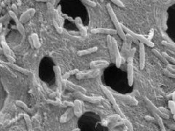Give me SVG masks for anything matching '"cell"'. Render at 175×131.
Returning <instances> with one entry per match:
<instances>
[{
	"label": "cell",
	"instance_id": "d6a6232c",
	"mask_svg": "<svg viewBox=\"0 0 175 131\" xmlns=\"http://www.w3.org/2000/svg\"><path fill=\"white\" fill-rule=\"evenodd\" d=\"M70 76H71V75L69 74V71H68V72H66V73H65L64 74L62 75V80L67 81V79H69V77H70Z\"/></svg>",
	"mask_w": 175,
	"mask_h": 131
},
{
	"label": "cell",
	"instance_id": "ffe728a7",
	"mask_svg": "<svg viewBox=\"0 0 175 131\" xmlns=\"http://www.w3.org/2000/svg\"><path fill=\"white\" fill-rule=\"evenodd\" d=\"M31 41H32L33 45L36 49H39L41 47V43L39 41V36H38L37 33H33L31 34Z\"/></svg>",
	"mask_w": 175,
	"mask_h": 131
},
{
	"label": "cell",
	"instance_id": "7c38bea8",
	"mask_svg": "<svg viewBox=\"0 0 175 131\" xmlns=\"http://www.w3.org/2000/svg\"><path fill=\"white\" fill-rule=\"evenodd\" d=\"M35 12H36V11L33 8L27 9L26 12H24L21 15H20L19 20H20V21L23 24V23H26L31 18V17L34 16Z\"/></svg>",
	"mask_w": 175,
	"mask_h": 131
},
{
	"label": "cell",
	"instance_id": "d4e9b609",
	"mask_svg": "<svg viewBox=\"0 0 175 131\" xmlns=\"http://www.w3.org/2000/svg\"><path fill=\"white\" fill-rule=\"evenodd\" d=\"M163 74L166 75V76H168V77L174 78V79H175V72L169 71L168 68H163Z\"/></svg>",
	"mask_w": 175,
	"mask_h": 131
},
{
	"label": "cell",
	"instance_id": "cb8c5ba5",
	"mask_svg": "<svg viewBox=\"0 0 175 131\" xmlns=\"http://www.w3.org/2000/svg\"><path fill=\"white\" fill-rule=\"evenodd\" d=\"M161 44H163V46H165V47H168V48L171 49V50L175 51V44H171V43L168 42V41H166L165 40L162 41Z\"/></svg>",
	"mask_w": 175,
	"mask_h": 131
},
{
	"label": "cell",
	"instance_id": "8d00e7d4",
	"mask_svg": "<svg viewBox=\"0 0 175 131\" xmlns=\"http://www.w3.org/2000/svg\"><path fill=\"white\" fill-rule=\"evenodd\" d=\"M12 11H13V12H15V13L17 14V6H16V4H12Z\"/></svg>",
	"mask_w": 175,
	"mask_h": 131
},
{
	"label": "cell",
	"instance_id": "e0dca14e",
	"mask_svg": "<svg viewBox=\"0 0 175 131\" xmlns=\"http://www.w3.org/2000/svg\"><path fill=\"white\" fill-rule=\"evenodd\" d=\"M75 95L77 98L82 99V100H86V101H89L90 102V103H96V102L99 101V99L98 98H93V97H88L87 96V95H84L82 92H77V93L75 94Z\"/></svg>",
	"mask_w": 175,
	"mask_h": 131
},
{
	"label": "cell",
	"instance_id": "5b68a950",
	"mask_svg": "<svg viewBox=\"0 0 175 131\" xmlns=\"http://www.w3.org/2000/svg\"><path fill=\"white\" fill-rule=\"evenodd\" d=\"M127 79L128 85L131 87L133 83V57L131 56H128L127 59Z\"/></svg>",
	"mask_w": 175,
	"mask_h": 131
},
{
	"label": "cell",
	"instance_id": "5bb4252c",
	"mask_svg": "<svg viewBox=\"0 0 175 131\" xmlns=\"http://www.w3.org/2000/svg\"><path fill=\"white\" fill-rule=\"evenodd\" d=\"M117 97L122 100V101L125 102L128 104H131V105H137V100H136L133 97L130 96V95H120V94H118L117 95Z\"/></svg>",
	"mask_w": 175,
	"mask_h": 131
},
{
	"label": "cell",
	"instance_id": "83f0119b",
	"mask_svg": "<svg viewBox=\"0 0 175 131\" xmlns=\"http://www.w3.org/2000/svg\"><path fill=\"white\" fill-rule=\"evenodd\" d=\"M83 3L88 4V6H90V7H96V4L94 1H92L91 0H81Z\"/></svg>",
	"mask_w": 175,
	"mask_h": 131
},
{
	"label": "cell",
	"instance_id": "52a82bcc",
	"mask_svg": "<svg viewBox=\"0 0 175 131\" xmlns=\"http://www.w3.org/2000/svg\"><path fill=\"white\" fill-rule=\"evenodd\" d=\"M144 100H145V103L146 104H147V108H148L149 109L152 111V114L159 115V116H161V117L163 118V119H168V117H169L168 114H164V113L161 112L160 110L158 108H157V107L153 104V103L149 100V99H148L147 98H144Z\"/></svg>",
	"mask_w": 175,
	"mask_h": 131
},
{
	"label": "cell",
	"instance_id": "4dcf8cb0",
	"mask_svg": "<svg viewBox=\"0 0 175 131\" xmlns=\"http://www.w3.org/2000/svg\"><path fill=\"white\" fill-rule=\"evenodd\" d=\"M162 37H163V39H164V40H165V41H168V42H169V43H171V44H175V43L174 42V41H173L172 40H171V39H170L169 37H168V36H167V35L166 34V33H162Z\"/></svg>",
	"mask_w": 175,
	"mask_h": 131
},
{
	"label": "cell",
	"instance_id": "e575fe53",
	"mask_svg": "<svg viewBox=\"0 0 175 131\" xmlns=\"http://www.w3.org/2000/svg\"><path fill=\"white\" fill-rule=\"evenodd\" d=\"M153 35H154V29H152H152H150V31H149V33L148 34V37H147V38L149 39V40H150V39L153 37Z\"/></svg>",
	"mask_w": 175,
	"mask_h": 131
},
{
	"label": "cell",
	"instance_id": "f35d334b",
	"mask_svg": "<svg viewBox=\"0 0 175 131\" xmlns=\"http://www.w3.org/2000/svg\"><path fill=\"white\" fill-rule=\"evenodd\" d=\"M36 1H42V2H46V1H51V0H36Z\"/></svg>",
	"mask_w": 175,
	"mask_h": 131
},
{
	"label": "cell",
	"instance_id": "44dd1931",
	"mask_svg": "<svg viewBox=\"0 0 175 131\" xmlns=\"http://www.w3.org/2000/svg\"><path fill=\"white\" fill-rule=\"evenodd\" d=\"M152 52H153V54H155V56H157L158 57V58L160 59V60H161V61L163 62V63H165V64H166V65L169 64V62H168V60H167L164 57H163V55H162L161 52H159V51L158 50V49L152 48Z\"/></svg>",
	"mask_w": 175,
	"mask_h": 131
},
{
	"label": "cell",
	"instance_id": "7402d4cb",
	"mask_svg": "<svg viewBox=\"0 0 175 131\" xmlns=\"http://www.w3.org/2000/svg\"><path fill=\"white\" fill-rule=\"evenodd\" d=\"M74 106L75 108L74 109V114H76V116H80L82 115V109H81V103L79 100H76L74 101Z\"/></svg>",
	"mask_w": 175,
	"mask_h": 131
},
{
	"label": "cell",
	"instance_id": "484cf974",
	"mask_svg": "<svg viewBox=\"0 0 175 131\" xmlns=\"http://www.w3.org/2000/svg\"><path fill=\"white\" fill-rule=\"evenodd\" d=\"M161 53H162V55H163V57H164L168 62H171V63H173V64L175 65V59L174 58V57L169 56V55H168V54L165 52H162Z\"/></svg>",
	"mask_w": 175,
	"mask_h": 131
},
{
	"label": "cell",
	"instance_id": "8992f818",
	"mask_svg": "<svg viewBox=\"0 0 175 131\" xmlns=\"http://www.w3.org/2000/svg\"><path fill=\"white\" fill-rule=\"evenodd\" d=\"M101 88H102V90L103 92H104L105 95H106V97H107L108 99H109V100H110L111 103L112 104V106L114 108V109H115V111H117V113H118L120 115V116H122V117H124V115L122 114V112L121 111V110L120 109V108H119L118 105H117V101H116L115 98H114L113 95H112V93H111V92L108 90L107 88H106V87H104V86H101Z\"/></svg>",
	"mask_w": 175,
	"mask_h": 131
},
{
	"label": "cell",
	"instance_id": "60d3db41",
	"mask_svg": "<svg viewBox=\"0 0 175 131\" xmlns=\"http://www.w3.org/2000/svg\"><path fill=\"white\" fill-rule=\"evenodd\" d=\"M1 53H3V49L2 48H0V54Z\"/></svg>",
	"mask_w": 175,
	"mask_h": 131
},
{
	"label": "cell",
	"instance_id": "7a4b0ae2",
	"mask_svg": "<svg viewBox=\"0 0 175 131\" xmlns=\"http://www.w3.org/2000/svg\"><path fill=\"white\" fill-rule=\"evenodd\" d=\"M121 26H122V30L124 31V32L128 33V34H129V35H131V36H133L135 39H136L137 41H139L140 42L143 43L144 44H146V45H147L149 47H152V48H153L154 47V46H155L154 43L152 42V41L151 40H149L147 37L142 36V35L137 34V33H134L133 31H132L131 30H130L129 28H128L127 27H125L124 25L121 24Z\"/></svg>",
	"mask_w": 175,
	"mask_h": 131
},
{
	"label": "cell",
	"instance_id": "836d02e7",
	"mask_svg": "<svg viewBox=\"0 0 175 131\" xmlns=\"http://www.w3.org/2000/svg\"><path fill=\"white\" fill-rule=\"evenodd\" d=\"M169 71L175 72V65L174 64H168L167 65V68Z\"/></svg>",
	"mask_w": 175,
	"mask_h": 131
},
{
	"label": "cell",
	"instance_id": "b9f144b4",
	"mask_svg": "<svg viewBox=\"0 0 175 131\" xmlns=\"http://www.w3.org/2000/svg\"><path fill=\"white\" fill-rule=\"evenodd\" d=\"M128 131H133V129H130V130H128Z\"/></svg>",
	"mask_w": 175,
	"mask_h": 131
},
{
	"label": "cell",
	"instance_id": "3957f363",
	"mask_svg": "<svg viewBox=\"0 0 175 131\" xmlns=\"http://www.w3.org/2000/svg\"><path fill=\"white\" fill-rule=\"evenodd\" d=\"M0 42H1V48L3 49V53L4 54V55H5L6 57L7 58L9 63H15V58L12 56V52H11L10 48H9L8 44L6 42L5 38H4V36L3 34H1V36H0Z\"/></svg>",
	"mask_w": 175,
	"mask_h": 131
},
{
	"label": "cell",
	"instance_id": "4316f807",
	"mask_svg": "<svg viewBox=\"0 0 175 131\" xmlns=\"http://www.w3.org/2000/svg\"><path fill=\"white\" fill-rule=\"evenodd\" d=\"M168 108H169L171 114H175V103L172 100L168 101Z\"/></svg>",
	"mask_w": 175,
	"mask_h": 131
},
{
	"label": "cell",
	"instance_id": "603a6c76",
	"mask_svg": "<svg viewBox=\"0 0 175 131\" xmlns=\"http://www.w3.org/2000/svg\"><path fill=\"white\" fill-rule=\"evenodd\" d=\"M154 116H155V119L156 120V122H158V125L160 126V130L166 131V128H165V126L164 124H163V118L158 114H154Z\"/></svg>",
	"mask_w": 175,
	"mask_h": 131
},
{
	"label": "cell",
	"instance_id": "ee69618b",
	"mask_svg": "<svg viewBox=\"0 0 175 131\" xmlns=\"http://www.w3.org/2000/svg\"><path fill=\"white\" fill-rule=\"evenodd\" d=\"M1 0H0V4H1Z\"/></svg>",
	"mask_w": 175,
	"mask_h": 131
},
{
	"label": "cell",
	"instance_id": "f1b7e54d",
	"mask_svg": "<svg viewBox=\"0 0 175 131\" xmlns=\"http://www.w3.org/2000/svg\"><path fill=\"white\" fill-rule=\"evenodd\" d=\"M53 24H54V27L56 28L57 31H58V32L59 33H62V28H61V25L58 24V23H57L55 20H53Z\"/></svg>",
	"mask_w": 175,
	"mask_h": 131
},
{
	"label": "cell",
	"instance_id": "6da1fadb",
	"mask_svg": "<svg viewBox=\"0 0 175 131\" xmlns=\"http://www.w3.org/2000/svg\"><path fill=\"white\" fill-rule=\"evenodd\" d=\"M106 9H107L108 12H109V16H110L111 20H112V23H113V24L114 25V26H115L116 30H117V33H118L120 37L121 38L122 40H123V41H125V40H126V34H125V32H124V31L122 30L121 24H120V22H119L118 19H117V16H116L115 13H114V10L112 9V7H111V4H109V3L106 4Z\"/></svg>",
	"mask_w": 175,
	"mask_h": 131
},
{
	"label": "cell",
	"instance_id": "d6986e66",
	"mask_svg": "<svg viewBox=\"0 0 175 131\" xmlns=\"http://www.w3.org/2000/svg\"><path fill=\"white\" fill-rule=\"evenodd\" d=\"M66 87H69V88L71 89L72 90L77 91V92H82V93H85V92H86V90H85L83 87L77 85V84H73V83L71 82H68V81L66 82Z\"/></svg>",
	"mask_w": 175,
	"mask_h": 131
},
{
	"label": "cell",
	"instance_id": "2e32d148",
	"mask_svg": "<svg viewBox=\"0 0 175 131\" xmlns=\"http://www.w3.org/2000/svg\"><path fill=\"white\" fill-rule=\"evenodd\" d=\"M7 65H8L10 67V68H12V69L16 70V71H18V72H20V73H22V74H23L25 75H27V76H28V75H30V74H31V73H30V71H28V70H27L24 68H22V67L19 66L15 64V63H7Z\"/></svg>",
	"mask_w": 175,
	"mask_h": 131
},
{
	"label": "cell",
	"instance_id": "277c9868",
	"mask_svg": "<svg viewBox=\"0 0 175 131\" xmlns=\"http://www.w3.org/2000/svg\"><path fill=\"white\" fill-rule=\"evenodd\" d=\"M101 69H91L90 71H79L76 74V78L77 79H91L98 76L101 74Z\"/></svg>",
	"mask_w": 175,
	"mask_h": 131
},
{
	"label": "cell",
	"instance_id": "9a60e30c",
	"mask_svg": "<svg viewBox=\"0 0 175 131\" xmlns=\"http://www.w3.org/2000/svg\"><path fill=\"white\" fill-rule=\"evenodd\" d=\"M97 50H98V47H90V48L78 50L77 52V55H78V56H84V55H90V54L94 53V52H96Z\"/></svg>",
	"mask_w": 175,
	"mask_h": 131
},
{
	"label": "cell",
	"instance_id": "7bdbcfd3",
	"mask_svg": "<svg viewBox=\"0 0 175 131\" xmlns=\"http://www.w3.org/2000/svg\"><path fill=\"white\" fill-rule=\"evenodd\" d=\"M174 119L175 120V114H174Z\"/></svg>",
	"mask_w": 175,
	"mask_h": 131
},
{
	"label": "cell",
	"instance_id": "8fae6325",
	"mask_svg": "<svg viewBox=\"0 0 175 131\" xmlns=\"http://www.w3.org/2000/svg\"><path fill=\"white\" fill-rule=\"evenodd\" d=\"M109 63L106 60H94V61H91L90 63V69H101V68H106Z\"/></svg>",
	"mask_w": 175,
	"mask_h": 131
},
{
	"label": "cell",
	"instance_id": "f546056e",
	"mask_svg": "<svg viewBox=\"0 0 175 131\" xmlns=\"http://www.w3.org/2000/svg\"><path fill=\"white\" fill-rule=\"evenodd\" d=\"M112 2H113L114 4H116L117 6H118V7H124L125 6H124V4L122 3V1H120V0H110Z\"/></svg>",
	"mask_w": 175,
	"mask_h": 131
},
{
	"label": "cell",
	"instance_id": "9c48e42d",
	"mask_svg": "<svg viewBox=\"0 0 175 131\" xmlns=\"http://www.w3.org/2000/svg\"><path fill=\"white\" fill-rule=\"evenodd\" d=\"M9 15L10 16L11 18L15 21V24H16V28L18 29V31H19L22 35H23L25 33V28L24 26H23V23L20 21L18 18L17 14L15 13L12 10L9 11Z\"/></svg>",
	"mask_w": 175,
	"mask_h": 131
},
{
	"label": "cell",
	"instance_id": "ba28073f",
	"mask_svg": "<svg viewBox=\"0 0 175 131\" xmlns=\"http://www.w3.org/2000/svg\"><path fill=\"white\" fill-rule=\"evenodd\" d=\"M112 47H113V51H114V61H115V64L117 66V68H120V65H121L122 60H124V58L121 56L120 53V51H119L118 47H117V44L116 41L114 40L113 38L112 37Z\"/></svg>",
	"mask_w": 175,
	"mask_h": 131
},
{
	"label": "cell",
	"instance_id": "d590c367",
	"mask_svg": "<svg viewBox=\"0 0 175 131\" xmlns=\"http://www.w3.org/2000/svg\"><path fill=\"white\" fill-rule=\"evenodd\" d=\"M79 70L77 69V68H75V69H73L71 70V71H69V73L70 75H74V74H76L77 72H79Z\"/></svg>",
	"mask_w": 175,
	"mask_h": 131
},
{
	"label": "cell",
	"instance_id": "ac0fdd59",
	"mask_svg": "<svg viewBox=\"0 0 175 131\" xmlns=\"http://www.w3.org/2000/svg\"><path fill=\"white\" fill-rule=\"evenodd\" d=\"M54 71H55V76H56V81L57 84H58V87H59V89H61V84H62V76L61 74V68L58 66H55L53 67Z\"/></svg>",
	"mask_w": 175,
	"mask_h": 131
},
{
	"label": "cell",
	"instance_id": "1f68e13d",
	"mask_svg": "<svg viewBox=\"0 0 175 131\" xmlns=\"http://www.w3.org/2000/svg\"><path fill=\"white\" fill-rule=\"evenodd\" d=\"M9 18H10L9 15H4V16H3L2 17H1V18H0V23H2L3 22H6L7 20H8Z\"/></svg>",
	"mask_w": 175,
	"mask_h": 131
},
{
	"label": "cell",
	"instance_id": "ab89813d",
	"mask_svg": "<svg viewBox=\"0 0 175 131\" xmlns=\"http://www.w3.org/2000/svg\"><path fill=\"white\" fill-rule=\"evenodd\" d=\"M72 131H80V130H79V128H76V129H74V130H73Z\"/></svg>",
	"mask_w": 175,
	"mask_h": 131
},
{
	"label": "cell",
	"instance_id": "30bf717a",
	"mask_svg": "<svg viewBox=\"0 0 175 131\" xmlns=\"http://www.w3.org/2000/svg\"><path fill=\"white\" fill-rule=\"evenodd\" d=\"M139 67L140 69L143 70L145 66V46L143 43H139Z\"/></svg>",
	"mask_w": 175,
	"mask_h": 131
},
{
	"label": "cell",
	"instance_id": "4fadbf2b",
	"mask_svg": "<svg viewBox=\"0 0 175 131\" xmlns=\"http://www.w3.org/2000/svg\"><path fill=\"white\" fill-rule=\"evenodd\" d=\"M92 33H103V34L107 35H114L117 33V31L116 29H112V28H92L90 30Z\"/></svg>",
	"mask_w": 175,
	"mask_h": 131
},
{
	"label": "cell",
	"instance_id": "74e56055",
	"mask_svg": "<svg viewBox=\"0 0 175 131\" xmlns=\"http://www.w3.org/2000/svg\"><path fill=\"white\" fill-rule=\"evenodd\" d=\"M172 100L174 102V103H175V92H174L172 93Z\"/></svg>",
	"mask_w": 175,
	"mask_h": 131
}]
</instances>
